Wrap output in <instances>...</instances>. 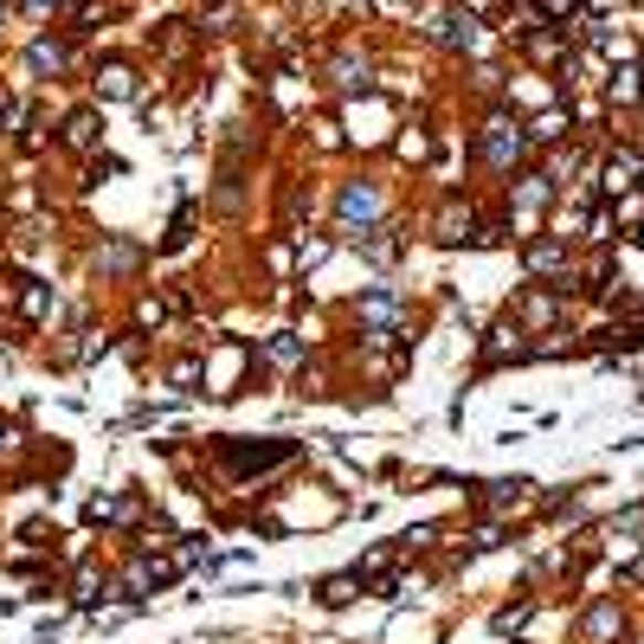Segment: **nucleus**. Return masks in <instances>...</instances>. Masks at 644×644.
Instances as JSON below:
<instances>
[{"mask_svg":"<svg viewBox=\"0 0 644 644\" xmlns=\"http://www.w3.org/2000/svg\"><path fill=\"white\" fill-rule=\"evenodd\" d=\"M471 149H477V161H484L490 175H516V168L535 155V142H529V123L516 116V104H503V110L484 116V129H477Z\"/></svg>","mask_w":644,"mask_h":644,"instance_id":"1","label":"nucleus"},{"mask_svg":"<svg viewBox=\"0 0 644 644\" xmlns=\"http://www.w3.org/2000/svg\"><path fill=\"white\" fill-rule=\"evenodd\" d=\"M522 271H529L535 284L573 291V239L568 232H535L529 245H522Z\"/></svg>","mask_w":644,"mask_h":644,"instance_id":"2","label":"nucleus"},{"mask_svg":"<svg viewBox=\"0 0 644 644\" xmlns=\"http://www.w3.org/2000/svg\"><path fill=\"white\" fill-rule=\"evenodd\" d=\"M568 297L573 291H561V284H535L529 297L516 304V323H522L529 336H561V329H568Z\"/></svg>","mask_w":644,"mask_h":644,"instance_id":"3","label":"nucleus"},{"mask_svg":"<svg viewBox=\"0 0 644 644\" xmlns=\"http://www.w3.org/2000/svg\"><path fill=\"white\" fill-rule=\"evenodd\" d=\"M593 181H600V200H619L644 181V149L638 142H612L600 161H593Z\"/></svg>","mask_w":644,"mask_h":644,"instance_id":"4","label":"nucleus"},{"mask_svg":"<svg viewBox=\"0 0 644 644\" xmlns=\"http://www.w3.org/2000/svg\"><path fill=\"white\" fill-rule=\"evenodd\" d=\"M555 207V175L548 168H522V175H509V220H541Z\"/></svg>","mask_w":644,"mask_h":644,"instance_id":"5","label":"nucleus"},{"mask_svg":"<svg viewBox=\"0 0 644 644\" xmlns=\"http://www.w3.org/2000/svg\"><path fill=\"white\" fill-rule=\"evenodd\" d=\"M632 632V619H625V606L612 600V593H600V600H587V612H580V625H573V638L580 644H619Z\"/></svg>","mask_w":644,"mask_h":644,"instance_id":"6","label":"nucleus"},{"mask_svg":"<svg viewBox=\"0 0 644 644\" xmlns=\"http://www.w3.org/2000/svg\"><path fill=\"white\" fill-rule=\"evenodd\" d=\"M387 213V193L374 188V181H348L336 200V226L341 232H374V220Z\"/></svg>","mask_w":644,"mask_h":644,"instance_id":"7","label":"nucleus"},{"mask_svg":"<svg viewBox=\"0 0 644 644\" xmlns=\"http://www.w3.org/2000/svg\"><path fill=\"white\" fill-rule=\"evenodd\" d=\"M432 33H439V45H452V52H464V59H471V52H490V39H484V20H477L471 7H452V13H445Z\"/></svg>","mask_w":644,"mask_h":644,"instance_id":"8","label":"nucleus"},{"mask_svg":"<svg viewBox=\"0 0 644 644\" xmlns=\"http://www.w3.org/2000/svg\"><path fill=\"white\" fill-rule=\"evenodd\" d=\"M432 239H439V245H464V239H477V207H471L464 193H445V207L432 213Z\"/></svg>","mask_w":644,"mask_h":644,"instance_id":"9","label":"nucleus"},{"mask_svg":"<svg viewBox=\"0 0 644 644\" xmlns=\"http://www.w3.org/2000/svg\"><path fill=\"white\" fill-rule=\"evenodd\" d=\"M529 355H535V348H529V329H522L516 316H509V323H496L490 341L477 348V361H484V368H503V361H529Z\"/></svg>","mask_w":644,"mask_h":644,"instance_id":"10","label":"nucleus"},{"mask_svg":"<svg viewBox=\"0 0 644 644\" xmlns=\"http://www.w3.org/2000/svg\"><path fill=\"white\" fill-rule=\"evenodd\" d=\"M529 490H535V484H522V477H496V484H484L471 503H477L484 516H496V522H503L509 509H522V503H529Z\"/></svg>","mask_w":644,"mask_h":644,"instance_id":"11","label":"nucleus"},{"mask_svg":"<svg viewBox=\"0 0 644 644\" xmlns=\"http://www.w3.org/2000/svg\"><path fill=\"white\" fill-rule=\"evenodd\" d=\"M606 97H612V110H638L644 104V65H612L606 72Z\"/></svg>","mask_w":644,"mask_h":644,"instance_id":"12","label":"nucleus"},{"mask_svg":"<svg viewBox=\"0 0 644 644\" xmlns=\"http://www.w3.org/2000/svg\"><path fill=\"white\" fill-rule=\"evenodd\" d=\"M168 573H175V568H168L161 555H136V561L123 568V593H129V600H142V593H155V587H161Z\"/></svg>","mask_w":644,"mask_h":644,"instance_id":"13","label":"nucleus"},{"mask_svg":"<svg viewBox=\"0 0 644 644\" xmlns=\"http://www.w3.org/2000/svg\"><path fill=\"white\" fill-rule=\"evenodd\" d=\"M91 84H97V97H104V104H129V97H136V65L110 59V65H97Z\"/></svg>","mask_w":644,"mask_h":644,"instance_id":"14","label":"nucleus"},{"mask_svg":"<svg viewBox=\"0 0 644 644\" xmlns=\"http://www.w3.org/2000/svg\"><path fill=\"white\" fill-rule=\"evenodd\" d=\"M561 136H573V110H555V104H548L541 116H529V142L535 149H555Z\"/></svg>","mask_w":644,"mask_h":644,"instance_id":"15","label":"nucleus"},{"mask_svg":"<svg viewBox=\"0 0 644 644\" xmlns=\"http://www.w3.org/2000/svg\"><path fill=\"white\" fill-rule=\"evenodd\" d=\"M97 136H104V129H97V110H72L65 116V129H59V142H65L72 155H91L97 149Z\"/></svg>","mask_w":644,"mask_h":644,"instance_id":"16","label":"nucleus"},{"mask_svg":"<svg viewBox=\"0 0 644 644\" xmlns=\"http://www.w3.org/2000/svg\"><path fill=\"white\" fill-rule=\"evenodd\" d=\"M239 368H245V348H213V355H207V387H213V393H232Z\"/></svg>","mask_w":644,"mask_h":644,"instance_id":"17","label":"nucleus"},{"mask_svg":"<svg viewBox=\"0 0 644 644\" xmlns=\"http://www.w3.org/2000/svg\"><path fill=\"white\" fill-rule=\"evenodd\" d=\"M304 361H309L304 336H271L265 341V368H277V374H291V368H304Z\"/></svg>","mask_w":644,"mask_h":644,"instance_id":"18","label":"nucleus"},{"mask_svg":"<svg viewBox=\"0 0 644 644\" xmlns=\"http://www.w3.org/2000/svg\"><path fill=\"white\" fill-rule=\"evenodd\" d=\"M65 65H72V45H65V39H33V52H27V72H39V77L52 72V77H59Z\"/></svg>","mask_w":644,"mask_h":644,"instance_id":"19","label":"nucleus"},{"mask_svg":"<svg viewBox=\"0 0 644 644\" xmlns=\"http://www.w3.org/2000/svg\"><path fill=\"white\" fill-rule=\"evenodd\" d=\"M329 84H336V91H368V84H374V65L355 59V52H341L336 65H329Z\"/></svg>","mask_w":644,"mask_h":644,"instance_id":"20","label":"nucleus"},{"mask_svg":"<svg viewBox=\"0 0 644 644\" xmlns=\"http://www.w3.org/2000/svg\"><path fill=\"white\" fill-rule=\"evenodd\" d=\"M97 271L104 277H129V271H142V252L136 245H97Z\"/></svg>","mask_w":644,"mask_h":644,"instance_id":"21","label":"nucleus"},{"mask_svg":"<svg viewBox=\"0 0 644 644\" xmlns=\"http://www.w3.org/2000/svg\"><path fill=\"white\" fill-rule=\"evenodd\" d=\"M529 612H535V600H529V593H522V600H509V606H496L490 632H496V638H509V632H522V625H529Z\"/></svg>","mask_w":644,"mask_h":644,"instance_id":"22","label":"nucleus"},{"mask_svg":"<svg viewBox=\"0 0 644 644\" xmlns=\"http://www.w3.org/2000/svg\"><path fill=\"white\" fill-rule=\"evenodd\" d=\"M355 593H361V573H336V580H323V600H329V606H348Z\"/></svg>","mask_w":644,"mask_h":644,"instance_id":"23","label":"nucleus"},{"mask_svg":"<svg viewBox=\"0 0 644 644\" xmlns=\"http://www.w3.org/2000/svg\"><path fill=\"white\" fill-rule=\"evenodd\" d=\"M573 13H580V0H535V20H548V27H568Z\"/></svg>","mask_w":644,"mask_h":644,"instance_id":"24","label":"nucleus"},{"mask_svg":"<svg viewBox=\"0 0 644 644\" xmlns=\"http://www.w3.org/2000/svg\"><path fill=\"white\" fill-rule=\"evenodd\" d=\"M20 309H27V316H45V309H52V291L27 277V291H20Z\"/></svg>","mask_w":644,"mask_h":644,"instance_id":"25","label":"nucleus"},{"mask_svg":"<svg viewBox=\"0 0 644 644\" xmlns=\"http://www.w3.org/2000/svg\"><path fill=\"white\" fill-rule=\"evenodd\" d=\"M297 258H304V265H323V258H329V239H304Z\"/></svg>","mask_w":644,"mask_h":644,"instance_id":"26","label":"nucleus"},{"mask_svg":"<svg viewBox=\"0 0 644 644\" xmlns=\"http://www.w3.org/2000/svg\"><path fill=\"white\" fill-rule=\"evenodd\" d=\"M27 13H33V20H52V13H59V0H27Z\"/></svg>","mask_w":644,"mask_h":644,"instance_id":"27","label":"nucleus"},{"mask_svg":"<svg viewBox=\"0 0 644 644\" xmlns=\"http://www.w3.org/2000/svg\"><path fill=\"white\" fill-rule=\"evenodd\" d=\"M7 13H13V0H0V20H7Z\"/></svg>","mask_w":644,"mask_h":644,"instance_id":"28","label":"nucleus"},{"mask_svg":"<svg viewBox=\"0 0 644 644\" xmlns=\"http://www.w3.org/2000/svg\"><path fill=\"white\" fill-rule=\"evenodd\" d=\"M0 445H7V425H0Z\"/></svg>","mask_w":644,"mask_h":644,"instance_id":"29","label":"nucleus"},{"mask_svg":"<svg viewBox=\"0 0 644 644\" xmlns=\"http://www.w3.org/2000/svg\"><path fill=\"white\" fill-rule=\"evenodd\" d=\"M638 239H644V226H638Z\"/></svg>","mask_w":644,"mask_h":644,"instance_id":"30","label":"nucleus"},{"mask_svg":"<svg viewBox=\"0 0 644 644\" xmlns=\"http://www.w3.org/2000/svg\"><path fill=\"white\" fill-rule=\"evenodd\" d=\"M638 193H644V181H638Z\"/></svg>","mask_w":644,"mask_h":644,"instance_id":"31","label":"nucleus"}]
</instances>
